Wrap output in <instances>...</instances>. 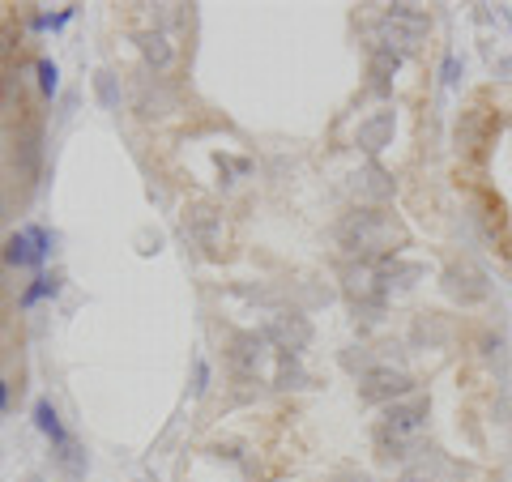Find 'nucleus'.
Masks as SVG:
<instances>
[{
	"instance_id": "nucleus-1",
	"label": "nucleus",
	"mask_w": 512,
	"mask_h": 482,
	"mask_svg": "<svg viewBox=\"0 0 512 482\" xmlns=\"http://www.w3.org/2000/svg\"><path fill=\"white\" fill-rule=\"evenodd\" d=\"M338 239L350 256H389V252H397V244H406V231L393 222V214L355 210L338 227Z\"/></svg>"
},
{
	"instance_id": "nucleus-2",
	"label": "nucleus",
	"mask_w": 512,
	"mask_h": 482,
	"mask_svg": "<svg viewBox=\"0 0 512 482\" xmlns=\"http://www.w3.org/2000/svg\"><path fill=\"white\" fill-rule=\"evenodd\" d=\"M495 133H500V116H495L487 103H474L470 111H461V120H457V150L474 158V163H483Z\"/></svg>"
},
{
	"instance_id": "nucleus-3",
	"label": "nucleus",
	"mask_w": 512,
	"mask_h": 482,
	"mask_svg": "<svg viewBox=\"0 0 512 482\" xmlns=\"http://www.w3.org/2000/svg\"><path fill=\"white\" fill-rule=\"evenodd\" d=\"M423 30H427V13H419L414 5H393L389 18H384V26H380L384 52H393V56L410 52V47L423 39Z\"/></svg>"
},
{
	"instance_id": "nucleus-4",
	"label": "nucleus",
	"mask_w": 512,
	"mask_h": 482,
	"mask_svg": "<svg viewBox=\"0 0 512 482\" xmlns=\"http://www.w3.org/2000/svg\"><path fill=\"white\" fill-rule=\"evenodd\" d=\"M414 393V380L406 372H397V367H367L359 376V397L372 401V406H393V401H402Z\"/></svg>"
},
{
	"instance_id": "nucleus-5",
	"label": "nucleus",
	"mask_w": 512,
	"mask_h": 482,
	"mask_svg": "<svg viewBox=\"0 0 512 482\" xmlns=\"http://www.w3.org/2000/svg\"><path fill=\"white\" fill-rule=\"evenodd\" d=\"M47 231L43 227H22V231H13L5 239V248H0V261L13 265V269H35L43 265V256H47Z\"/></svg>"
},
{
	"instance_id": "nucleus-6",
	"label": "nucleus",
	"mask_w": 512,
	"mask_h": 482,
	"mask_svg": "<svg viewBox=\"0 0 512 482\" xmlns=\"http://www.w3.org/2000/svg\"><path fill=\"white\" fill-rule=\"evenodd\" d=\"M444 291L453 299H461V303H478V299H487V278L474 261H461V265H453L444 273Z\"/></svg>"
},
{
	"instance_id": "nucleus-7",
	"label": "nucleus",
	"mask_w": 512,
	"mask_h": 482,
	"mask_svg": "<svg viewBox=\"0 0 512 482\" xmlns=\"http://www.w3.org/2000/svg\"><path fill=\"white\" fill-rule=\"evenodd\" d=\"M265 342H278L282 355H299L312 342V325L303 316H274V325L265 329Z\"/></svg>"
},
{
	"instance_id": "nucleus-8",
	"label": "nucleus",
	"mask_w": 512,
	"mask_h": 482,
	"mask_svg": "<svg viewBox=\"0 0 512 482\" xmlns=\"http://www.w3.org/2000/svg\"><path fill=\"white\" fill-rule=\"evenodd\" d=\"M231 367L239 376H261V367H265V333H239L231 342Z\"/></svg>"
},
{
	"instance_id": "nucleus-9",
	"label": "nucleus",
	"mask_w": 512,
	"mask_h": 482,
	"mask_svg": "<svg viewBox=\"0 0 512 482\" xmlns=\"http://www.w3.org/2000/svg\"><path fill=\"white\" fill-rule=\"evenodd\" d=\"M393 111H376V116H367L363 124H359V133H355V141H359V150L363 154H380L384 146L393 141Z\"/></svg>"
},
{
	"instance_id": "nucleus-10",
	"label": "nucleus",
	"mask_w": 512,
	"mask_h": 482,
	"mask_svg": "<svg viewBox=\"0 0 512 482\" xmlns=\"http://www.w3.org/2000/svg\"><path fill=\"white\" fill-rule=\"evenodd\" d=\"M355 180H359L355 192H359L363 201H389V197H393V180H389V175H384L376 163L367 167L363 175H355Z\"/></svg>"
},
{
	"instance_id": "nucleus-11",
	"label": "nucleus",
	"mask_w": 512,
	"mask_h": 482,
	"mask_svg": "<svg viewBox=\"0 0 512 482\" xmlns=\"http://www.w3.org/2000/svg\"><path fill=\"white\" fill-rule=\"evenodd\" d=\"M35 427H39L56 448L69 444V431H64V423H60V414H56L52 401H35Z\"/></svg>"
},
{
	"instance_id": "nucleus-12",
	"label": "nucleus",
	"mask_w": 512,
	"mask_h": 482,
	"mask_svg": "<svg viewBox=\"0 0 512 482\" xmlns=\"http://www.w3.org/2000/svg\"><path fill=\"white\" fill-rule=\"evenodd\" d=\"M137 47H141V56H146V60L154 64V69H167V64L175 60L167 35H137Z\"/></svg>"
},
{
	"instance_id": "nucleus-13",
	"label": "nucleus",
	"mask_w": 512,
	"mask_h": 482,
	"mask_svg": "<svg viewBox=\"0 0 512 482\" xmlns=\"http://www.w3.org/2000/svg\"><path fill=\"white\" fill-rule=\"evenodd\" d=\"M393 73H397V56L380 47V52L372 56V90H376V94H389V77H393Z\"/></svg>"
},
{
	"instance_id": "nucleus-14",
	"label": "nucleus",
	"mask_w": 512,
	"mask_h": 482,
	"mask_svg": "<svg viewBox=\"0 0 512 482\" xmlns=\"http://www.w3.org/2000/svg\"><path fill=\"white\" fill-rule=\"evenodd\" d=\"M56 461H60V470L69 474V478H86V453H82V448H77L73 440L56 448Z\"/></svg>"
},
{
	"instance_id": "nucleus-15",
	"label": "nucleus",
	"mask_w": 512,
	"mask_h": 482,
	"mask_svg": "<svg viewBox=\"0 0 512 482\" xmlns=\"http://www.w3.org/2000/svg\"><path fill=\"white\" fill-rule=\"evenodd\" d=\"M94 90H99V103L107 111L120 107V86H116V77H111V73H94Z\"/></svg>"
},
{
	"instance_id": "nucleus-16",
	"label": "nucleus",
	"mask_w": 512,
	"mask_h": 482,
	"mask_svg": "<svg viewBox=\"0 0 512 482\" xmlns=\"http://www.w3.org/2000/svg\"><path fill=\"white\" fill-rule=\"evenodd\" d=\"M56 291H60V278H47V273H39V278H35V286H30V291L22 295V308H35L39 299L56 295Z\"/></svg>"
},
{
	"instance_id": "nucleus-17",
	"label": "nucleus",
	"mask_w": 512,
	"mask_h": 482,
	"mask_svg": "<svg viewBox=\"0 0 512 482\" xmlns=\"http://www.w3.org/2000/svg\"><path fill=\"white\" fill-rule=\"evenodd\" d=\"M56 77H60V69L52 60H39V90L43 94H56Z\"/></svg>"
},
{
	"instance_id": "nucleus-18",
	"label": "nucleus",
	"mask_w": 512,
	"mask_h": 482,
	"mask_svg": "<svg viewBox=\"0 0 512 482\" xmlns=\"http://www.w3.org/2000/svg\"><path fill=\"white\" fill-rule=\"evenodd\" d=\"M205 389H210V367H205V363L197 359V384H192V393H197V397H201Z\"/></svg>"
},
{
	"instance_id": "nucleus-19",
	"label": "nucleus",
	"mask_w": 512,
	"mask_h": 482,
	"mask_svg": "<svg viewBox=\"0 0 512 482\" xmlns=\"http://www.w3.org/2000/svg\"><path fill=\"white\" fill-rule=\"evenodd\" d=\"M9 406V389H5V380H0V410Z\"/></svg>"
},
{
	"instance_id": "nucleus-20",
	"label": "nucleus",
	"mask_w": 512,
	"mask_h": 482,
	"mask_svg": "<svg viewBox=\"0 0 512 482\" xmlns=\"http://www.w3.org/2000/svg\"><path fill=\"white\" fill-rule=\"evenodd\" d=\"M508 256H512V248H508Z\"/></svg>"
},
{
	"instance_id": "nucleus-21",
	"label": "nucleus",
	"mask_w": 512,
	"mask_h": 482,
	"mask_svg": "<svg viewBox=\"0 0 512 482\" xmlns=\"http://www.w3.org/2000/svg\"><path fill=\"white\" fill-rule=\"evenodd\" d=\"M406 482H414V478H406Z\"/></svg>"
}]
</instances>
